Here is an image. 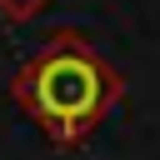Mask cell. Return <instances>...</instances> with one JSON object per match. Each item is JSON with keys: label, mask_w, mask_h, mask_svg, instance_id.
<instances>
[{"label": "cell", "mask_w": 160, "mask_h": 160, "mask_svg": "<svg viewBox=\"0 0 160 160\" xmlns=\"http://www.w3.org/2000/svg\"><path fill=\"white\" fill-rule=\"evenodd\" d=\"M120 100V70L80 35H50L10 80V105L25 110L30 125L60 150L90 140Z\"/></svg>", "instance_id": "6da1fadb"}, {"label": "cell", "mask_w": 160, "mask_h": 160, "mask_svg": "<svg viewBox=\"0 0 160 160\" xmlns=\"http://www.w3.org/2000/svg\"><path fill=\"white\" fill-rule=\"evenodd\" d=\"M45 5H50V0H0V15H5L10 25H25V20H35Z\"/></svg>", "instance_id": "7a4b0ae2"}]
</instances>
